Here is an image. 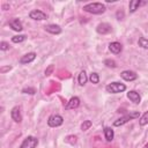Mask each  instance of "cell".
<instances>
[{
    "instance_id": "cell-24",
    "label": "cell",
    "mask_w": 148,
    "mask_h": 148,
    "mask_svg": "<svg viewBox=\"0 0 148 148\" xmlns=\"http://www.w3.org/2000/svg\"><path fill=\"white\" fill-rule=\"evenodd\" d=\"M104 65H105V66H108V67H111V68L117 67L116 61H113V60H111V59H106V60L104 61Z\"/></svg>"
},
{
    "instance_id": "cell-3",
    "label": "cell",
    "mask_w": 148,
    "mask_h": 148,
    "mask_svg": "<svg viewBox=\"0 0 148 148\" xmlns=\"http://www.w3.org/2000/svg\"><path fill=\"white\" fill-rule=\"evenodd\" d=\"M140 117V112L139 111H133V112H130L127 114H125L124 117L117 119L116 121H113V126H121L124 124H126L128 120H132L134 118H139Z\"/></svg>"
},
{
    "instance_id": "cell-1",
    "label": "cell",
    "mask_w": 148,
    "mask_h": 148,
    "mask_svg": "<svg viewBox=\"0 0 148 148\" xmlns=\"http://www.w3.org/2000/svg\"><path fill=\"white\" fill-rule=\"evenodd\" d=\"M105 6L101 2H91V3H87L83 6V10L87 12V13H90V14H103L105 12Z\"/></svg>"
},
{
    "instance_id": "cell-15",
    "label": "cell",
    "mask_w": 148,
    "mask_h": 148,
    "mask_svg": "<svg viewBox=\"0 0 148 148\" xmlns=\"http://www.w3.org/2000/svg\"><path fill=\"white\" fill-rule=\"evenodd\" d=\"M9 27H10L13 30H15V31H21V30L23 29L22 23H21V21H20L18 18H13V20H10V21H9Z\"/></svg>"
},
{
    "instance_id": "cell-22",
    "label": "cell",
    "mask_w": 148,
    "mask_h": 148,
    "mask_svg": "<svg viewBox=\"0 0 148 148\" xmlns=\"http://www.w3.org/2000/svg\"><path fill=\"white\" fill-rule=\"evenodd\" d=\"M138 44H139V46H141V47H143V49H148V39L145 38V37L139 38Z\"/></svg>"
},
{
    "instance_id": "cell-16",
    "label": "cell",
    "mask_w": 148,
    "mask_h": 148,
    "mask_svg": "<svg viewBox=\"0 0 148 148\" xmlns=\"http://www.w3.org/2000/svg\"><path fill=\"white\" fill-rule=\"evenodd\" d=\"M79 105H80V98L76 97V96H74V97H72V98L69 99V102L67 103V105L65 106V109H66V110L75 109V108H77Z\"/></svg>"
},
{
    "instance_id": "cell-23",
    "label": "cell",
    "mask_w": 148,
    "mask_h": 148,
    "mask_svg": "<svg viewBox=\"0 0 148 148\" xmlns=\"http://www.w3.org/2000/svg\"><path fill=\"white\" fill-rule=\"evenodd\" d=\"M91 120H84L83 123H82V125H81V130L82 131H87V130H89L90 128V126H91Z\"/></svg>"
},
{
    "instance_id": "cell-30",
    "label": "cell",
    "mask_w": 148,
    "mask_h": 148,
    "mask_svg": "<svg viewBox=\"0 0 148 148\" xmlns=\"http://www.w3.org/2000/svg\"><path fill=\"white\" fill-rule=\"evenodd\" d=\"M143 148H148V143H146V145H145V147H143Z\"/></svg>"
},
{
    "instance_id": "cell-18",
    "label": "cell",
    "mask_w": 148,
    "mask_h": 148,
    "mask_svg": "<svg viewBox=\"0 0 148 148\" xmlns=\"http://www.w3.org/2000/svg\"><path fill=\"white\" fill-rule=\"evenodd\" d=\"M87 81H88V76H87L86 72L84 71H81L80 74H79V84L80 86H84Z\"/></svg>"
},
{
    "instance_id": "cell-2",
    "label": "cell",
    "mask_w": 148,
    "mask_h": 148,
    "mask_svg": "<svg viewBox=\"0 0 148 148\" xmlns=\"http://www.w3.org/2000/svg\"><path fill=\"white\" fill-rule=\"evenodd\" d=\"M105 89L110 94H119L126 90V86L120 82H111L105 87Z\"/></svg>"
},
{
    "instance_id": "cell-11",
    "label": "cell",
    "mask_w": 148,
    "mask_h": 148,
    "mask_svg": "<svg viewBox=\"0 0 148 148\" xmlns=\"http://www.w3.org/2000/svg\"><path fill=\"white\" fill-rule=\"evenodd\" d=\"M35 58H36V53H35V52L25 53L24 56L21 57V59H20V64H22V65H24V64H29V62L34 61Z\"/></svg>"
},
{
    "instance_id": "cell-27",
    "label": "cell",
    "mask_w": 148,
    "mask_h": 148,
    "mask_svg": "<svg viewBox=\"0 0 148 148\" xmlns=\"http://www.w3.org/2000/svg\"><path fill=\"white\" fill-rule=\"evenodd\" d=\"M123 17H124V13L120 12V10H118V12H117V18H118V20H121Z\"/></svg>"
},
{
    "instance_id": "cell-12",
    "label": "cell",
    "mask_w": 148,
    "mask_h": 148,
    "mask_svg": "<svg viewBox=\"0 0 148 148\" xmlns=\"http://www.w3.org/2000/svg\"><path fill=\"white\" fill-rule=\"evenodd\" d=\"M145 3H147V2L146 1H141V0H132V1H130V3H128L130 13H134L136 9H139L140 6H142Z\"/></svg>"
},
{
    "instance_id": "cell-9",
    "label": "cell",
    "mask_w": 148,
    "mask_h": 148,
    "mask_svg": "<svg viewBox=\"0 0 148 148\" xmlns=\"http://www.w3.org/2000/svg\"><path fill=\"white\" fill-rule=\"evenodd\" d=\"M120 76H121L125 81H134V80L138 77L136 73L133 72V71H124V72L120 73Z\"/></svg>"
},
{
    "instance_id": "cell-13",
    "label": "cell",
    "mask_w": 148,
    "mask_h": 148,
    "mask_svg": "<svg viewBox=\"0 0 148 148\" xmlns=\"http://www.w3.org/2000/svg\"><path fill=\"white\" fill-rule=\"evenodd\" d=\"M44 29L47 32L52 34V35H59L61 32V28L59 25H57V24H47V25L44 27Z\"/></svg>"
},
{
    "instance_id": "cell-19",
    "label": "cell",
    "mask_w": 148,
    "mask_h": 148,
    "mask_svg": "<svg viewBox=\"0 0 148 148\" xmlns=\"http://www.w3.org/2000/svg\"><path fill=\"white\" fill-rule=\"evenodd\" d=\"M139 124L141 126H145L148 124V111H146L141 117H140V120H139Z\"/></svg>"
},
{
    "instance_id": "cell-21",
    "label": "cell",
    "mask_w": 148,
    "mask_h": 148,
    "mask_svg": "<svg viewBox=\"0 0 148 148\" xmlns=\"http://www.w3.org/2000/svg\"><path fill=\"white\" fill-rule=\"evenodd\" d=\"M89 80H90V82H91V83L97 84V83L99 82V76H98V74H97V73H91V74H90V76H89Z\"/></svg>"
},
{
    "instance_id": "cell-26",
    "label": "cell",
    "mask_w": 148,
    "mask_h": 148,
    "mask_svg": "<svg viewBox=\"0 0 148 148\" xmlns=\"http://www.w3.org/2000/svg\"><path fill=\"white\" fill-rule=\"evenodd\" d=\"M8 49H9V44H8L7 42H1V43H0V50L6 51V50H8Z\"/></svg>"
},
{
    "instance_id": "cell-5",
    "label": "cell",
    "mask_w": 148,
    "mask_h": 148,
    "mask_svg": "<svg viewBox=\"0 0 148 148\" xmlns=\"http://www.w3.org/2000/svg\"><path fill=\"white\" fill-rule=\"evenodd\" d=\"M62 123H64V118L60 114H52L47 119V125L50 127H58L62 125Z\"/></svg>"
},
{
    "instance_id": "cell-28",
    "label": "cell",
    "mask_w": 148,
    "mask_h": 148,
    "mask_svg": "<svg viewBox=\"0 0 148 148\" xmlns=\"http://www.w3.org/2000/svg\"><path fill=\"white\" fill-rule=\"evenodd\" d=\"M52 69H53V66L51 65V66H50V67H49V68L45 71V75H50V73L52 72Z\"/></svg>"
},
{
    "instance_id": "cell-7",
    "label": "cell",
    "mask_w": 148,
    "mask_h": 148,
    "mask_svg": "<svg viewBox=\"0 0 148 148\" xmlns=\"http://www.w3.org/2000/svg\"><path fill=\"white\" fill-rule=\"evenodd\" d=\"M111 30H112L111 25H110L109 23H105V22H102V23H99V24L96 27V31H97L98 34H101V35L110 34Z\"/></svg>"
},
{
    "instance_id": "cell-29",
    "label": "cell",
    "mask_w": 148,
    "mask_h": 148,
    "mask_svg": "<svg viewBox=\"0 0 148 148\" xmlns=\"http://www.w3.org/2000/svg\"><path fill=\"white\" fill-rule=\"evenodd\" d=\"M10 68H12L10 66H8V67H3V68H1V69H0V72H1V73H3V72H6V71H9Z\"/></svg>"
},
{
    "instance_id": "cell-14",
    "label": "cell",
    "mask_w": 148,
    "mask_h": 148,
    "mask_svg": "<svg viewBox=\"0 0 148 148\" xmlns=\"http://www.w3.org/2000/svg\"><path fill=\"white\" fill-rule=\"evenodd\" d=\"M109 50H110L112 53L118 54V53H120V52H121L123 46H121V44H120V43H118V42H112V43H110V44H109Z\"/></svg>"
},
{
    "instance_id": "cell-8",
    "label": "cell",
    "mask_w": 148,
    "mask_h": 148,
    "mask_svg": "<svg viewBox=\"0 0 148 148\" xmlns=\"http://www.w3.org/2000/svg\"><path fill=\"white\" fill-rule=\"evenodd\" d=\"M10 117L15 123H21L22 121V114H21V109L20 106H14L10 111Z\"/></svg>"
},
{
    "instance_id": "cell-6",
    "label": "cell",
    "mask_w": 148,
    "mask_h": 148,
    "mask_svg": "<svg viewBox=\"0 0 148 148\" xmlns=\"http://www.w3.org/2000/svg\"><path fill=\"white\" fill-rule=\"evenodd\" d=\"M29 17L32 18V20H36V21H42V20H46V14L43 13L42 10L39 9H34L29 13Z\"/></svg>"
},
{
    "instance_id": "cell-17",
    "label": "cell",
    "mask_w": 148,
    "mask_h": 148,
    "mask_svg": "<svg viewBox=\"0 0 148 148\" xmlns=\"http://www.w3.org/2000/svg\"><path fill=\"white\" fill-rule=\"evenodd\" d=\"M104 136H105V140H106L108 142L112 141V140H113V136H114L113 130L110 128V127H105V128H104Z\"/></svg>"
},
{
    "instance_id": "cell-4",
    "label": "cell",
    "mask_w": 148,
    "mask_h": 148,
    "mask_svg": "<svg viewBox=\"0 0 148 148\" xmlns=\"http://www.w3.org/2000/svg\"><path fill=\"white\" fill-rule=\"evenodd\" d=\"M37 145H38V139L37 138H35V136H27L18 148H36Z\"/></svg>"
},
{
    "instance_id": "cell-20",
    "label": "cell",
    "mask_w": 148,
    "mask_h": 148,
    "mask_svg": "<svg viewBox=\"0 0 148 148\" xmlns=\"http://www.w3.org/2000/svg\"><path fill=\"white\" fill-rule=\"evenodd\" d=\"M25 36L24 35H17V36H14L12 37V42L13 43H22L23 40H25Z\"/></svg>"
},
{
    "instance_id": "cell-25",
    "label": "cell",
    "mask_w": 148,
    "mask_h": 148,
    "mask_svg": "<svg viewBox=\"0 0 148 148\" xmlns=\"http://www.w3.org/2000/svg\"><path fill=\"white\" fill-rule=\"evenodd\" d=\"M22 92H24V94H30V95H34L35 92H36V90H35V88H24L23 90H22Z\"/></svg>"
},
{
    "instance_id": "cell-10",
    "label": "cell",
    "mask_w": 148,
    "mask_h": 148,
    "mask_svg": "<svg viewBox=\"0 0 148 148\" xmlns=\"http://www.w3.org/2000/svg\"><path fill=\"white\" fill-rule=\"evenodd\" d=\"M127 98H128L131 102H133L134 104H139V103L141 102V96H140L139 92H136L135 90H130V91L127 92Z\"/></svg>"
}]
</instances>
